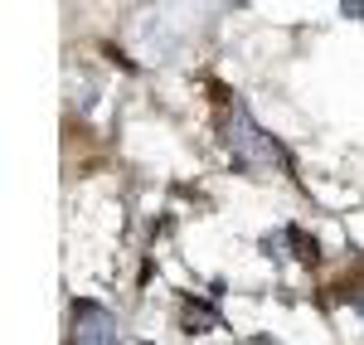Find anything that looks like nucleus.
<instances>
[{
	"mask_svg": "<svg viewBox=\"0 0 364 345\" xmlns=\"http://www.w3.org/2000/svg\"><path fill=\"white\" fill-rule=\"evenodd\" d=\"M73 345H117V321L97 302H73Z\"/></svg>",
	"mask_w": 364,
	"mask_h": 345,
	"instance_id": "obj_1",
	"label": "nucleus"
},
{
	"mask_svg": "<svg viewBox=\"0 0 364 345\" xmlns=\"http://www.w3.org/2000/svg\"><path fill=\"white\" fill-rule=\"evenodd\" d=\"M345 15L350 20H364V0H345Z\"/></svg>",
	"mask_w": 364,
	"mask_h": 345,
	"instance_id": "obj_2",
	"label": "nucleus"
},
{
	"mask_svg": "<svg viewBox=\"0 0 364 345\" xmlns=\"http://www.w3.org/2000/svg\"><path fill=\"white\" fill-rule=\"evenodd\" d=\"M360 312H364V302H360Z\"/></svg>",
	"mask_w": 364,
	"mask_h": 345,
	"instance_id": "obj_3",
	"label": "nucleus"
}]
</instances>
